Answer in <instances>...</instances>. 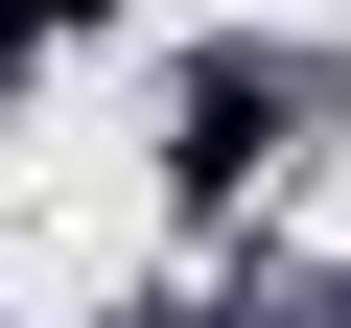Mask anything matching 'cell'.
Returning <instances> with one entry per match:
<instances>
[{"label":"cell","instance_id":"1","mask_svg":"<svg viewBox=\"0 0 351 328\" xmlns=\"http://www.w3.org/2000/svg\"><path fill=\"white\" fill-rule=\"evenodd\" d=\"M304 117V71H258V47H211L188 71V188H258V141Z\"/></svg>","mask_w":351,"mask_h":328},{"label":"cell","instance_id":"2","mask_svg":"<svg viewBox=\"0 0 351 328\" xmlns=\"http://www.w3.org/2000/svg\"><path fill=\"white\" fill-rule=\"evenodd\" d=\"M71 24H117V0H0V71H47Z\"/></svg>","mask_w":351,"mask_h":328}]
</instances>
